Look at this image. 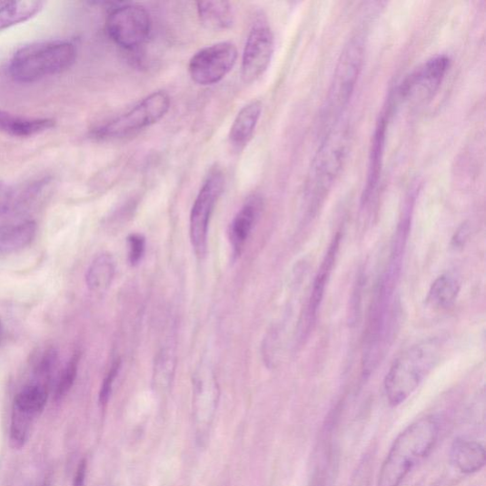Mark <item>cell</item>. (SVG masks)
Returning <instances> with one entry per match:
<instances>
[{
  "instance_id": "obj_6",
  "label": "cell",
  "mask_w": 486,
  "mask_h": 486,
  "mask_svg": "<svg viewBox=\"0 0 486 486\" xmlns=\"http://www.w3.org/2000/svg\"><path fill=\"white\" fill-rule=\"evenodd\" d=\"M171 109V97L154 92L139 102L128 113L98 126L93 136L98 140H116L134 135L162 120Z\"/></svg>"
},
{
  "instance_id": "obj_29",
  "label": "cell",
  "mask_w": 486,
  "mask_h": 486,
  "mask_svg": "<svg viewBox=\"0 0 486 486\" xmlns=\"http://www.w3.org/2000/svg\"><path fill=\"white\" fill-rule=\"evenodd\" d=\"M129 261L133 266H136L142 261L145 251V238L141 234H131L128 238Z\"/></svg>"
},
{
  "instance_id": "obj_24",
  "label": "cell",
  "mask_w": 486,
  "mask_h": 486,
  "mask_svg": "<svg viewBox=\"0 0 486 486\" xmlns=\"http://www.w3.org/2000/svg\"><path fill=\"white\" fill-rule=\"evenodd\" d=\"M45 3L37 0L13 2L0 7V31L24 24L44 9Z\"/></svg>"
},
{
  "instance_id": "obj_28",
  "label": "cell",
  "mask_w": 486,
  "mask_h": 486,
  "mask_svg": "<svg viewBox=\"0 0 486 486\" xmlns=\"http://www.w3.org/2000/svg\"><path fill=\"white\" fill-rule=\"evenodd\" d=\"M121 370V361L120 359H117L115 362L111 367L107 376L104 377V382L102 383L100 392H99V404L102 407H104L108 404L114 383L115 382V379L117 375L119 374V372Z\"/></svg>"
},
{
  "instance_id": "obj_10",
  "label": "cell",
  "mask_w": 486,
  "mask_h": 486,
  "mask_svg": "<svg viewBox=\"0 0 486 486\" xmlns=\"http://www.w3.org/2000/svg\"><path fill=\"white\" fill-rule=\"evenodd\" d=\"M238 50L231 42H220L200 50L189 61L190 77L201 84L210 86L222 81L236 65Z\"/></svg>"
},
{
  "instance_id": "obj_3",
  "label": "cell",
  "mask_w": 486,
  "mask_h": 486,
  "mask_svg": "<svg viewBox=\"0 0 486 486\" xmlns=\"http://www.w3.org/2000/svg\"><path fill=\"white\" fill-rule=\"evenodd\" d=\"M442 342L440 338L419 342L401 353L385 378V392L389 402L395 407L416 391L440 361Z\"/></svg>"
},
{
  "instance_id": "obj_23",
  "label": "cell",
  "mask_w": 486,
  "mask_h": 486,
  "mask_svg": "<svg viewBox=\"0 0 486 486\" xmlns=\"http://www.w3.org/2000/svg\"><path fill=\"white\" fill-rule=\"evenodd\" d=\"M461 284L451 273L441 274L431 286L427 302L437 309L451 308L456 302Z\"/></svg>"
},
{
  "instance_id": "obj_19",
  "label": "cell",
  "mask_w": 486,
  "mask_h": 486,
  "mask_svg": "<svg viewBox=\"0 0 486 486\" xmlns=\"http://www.w3.org/2000/svg\"><path fill=\"white\" fill-rule=\"evenodd\" d=\"M48 396L47 386L34 382L16 394L13 405V413L35 421L44 412Z\"/></svg>"
},
{
  "instance_id": "obj_22",
  "label": "cell",
  "mask_w": 486,
  "mask_h": 486,
  "mask_svg": "<svg viewBox=\"0 0 486 486\" xmlns=\"http://www.w3.org/2000/svg\"><path fill=\"white\" fill-rule=\"evenodd\" d=\"M115 276V263L110 253H101L90 265L86 274V283L90 291H107Z\"/></svg>"
},
{
  "instance_id": "obj_25",
  "label": "cell",
  "mask_w": 486,
  "mask_h": 486,
  "mask_svg": "<svg viewBox=\"0 0 486 486\" xmlns=\"http://www.w3.org/2000/svg\"><path fill=\"white\" fill-rule=\"evenodd\" d=\"M176 368V353L174 346L167 345L159 352L154 367V385L158 390H165L173 382Z\"/></svg>"
},
{
  "instance_id": "obj_27",
  "label": "cell",
  "mask_w": 486,
  "mask_h": 486,
  "mask_svg": "<svg viewBox=\"0 0 486 486\" xmlns=\"http://www.w3.org/2000/svg\"><path fill=\"white\" fill-rule=\"evenodd\" d=\"M80 357L81 352H76L70 359L64 370H63L55 391V401H61L72 390L77 376Z\"/></svg>"
},
{
  "instance_id": "obj_9",
  "label": "cell",
  "mask_w": 486,
  "mask_h": 486,
  "mask_svg": "<svg viewBox=\"0 0 486 486\" xmlns=\"http://www.w3.org/2000/svg\"><path fill=\"white\" fill-rule=\"evenodd\" d=\"M451 64V58L446 55L429 58L400 84L398 96L412 103L432 99L446 78Z\"/></svg>"
},
{
  "instance_id": "obj_15",
  "label": "cell",
  "mask_w": 486,
  "mask_h": 486,
  "mask_svg": "<svg viewBox=\"0 0 486 486\" xmlns=\"http://www.w3.org/2000/svg\"><path fill=\"white\" fill-rule=\"evenodd\" d=\"M263 210V201L253 196L241 208L229 227V240L233 247L234 256L238 257L255 227Z\"/></svg>"
},
{
  "instance_id": "obj_2",
  "label": "cell",
  "mask_w": 486,
  "mask_h": 486,
  "mask_svg": "<svg viewBox=\"0 0 486 486\" xmlns=\"http://www.w3.org/2000/svg\"><path fill=\"white\" fill-rule=\"evenodd\" d=\"M438 435V422L431 417L422 418L409 426L394 441L380 470L377 486H399L431 451Z\"/></svg>"
},
{
  "instance_id": "obj_14",
  "label": "cell",
  "mask_w": 486,
  "mask_h": 486,
  "mask_svg": "<svg viewBox=\"0 0 486 486\" xmlns=\"http://www.w3.org/2000/svg\"><path fill=\"white\" fill-rule=\"evenodd\" d=\"M342 240V233L341 232H338L328 248L318 273H316L302 322V332L303 335H307L309 333L316 321V318H318V312L324 299L326 287L336 262L337 253L338 250H340Z\"/></svg>"
},
{
  "instance_id": "obj_17",
  "label": "cell",
  "mask_w": 486,
  "mask_h": 486,
  "mask_svg": "<svg viewBox=\"0 0 486 486\" xmlns=\"http://www.w3.org/2000/svg\"><path fill=\"white\" fill-rule=\"evenodd\" d=\"M262 112V103L253 101L238 114L229 134V142L234 149L242 151L248 144L255 133Z\"/></svg>"
},
{
  "instance_id": "obj_20",
  "label": "cell",
  "mask_w": 486,
  "mask_h": 486,
  "mask_svg": "<svg viewBox=\"0 0 486 486\" xmlns=\"http://www.w3.org/2000/svg\"><path fill=\"white\" fill-rule=\"evenodd\" d=\"M34 221L0 227V255H8L29 246L36 236Z\"/></svg>"
},
{
  "instance_id": "obj_16",
  "label": "cell",
  "mask_w": 486,
  "mask_h": 486,
  "mask_svg": "<svg viewBox=\"0 0 486 486\" xmlns=\"http://www.w3.org/2000/svg\"><path fill=\"white\" fill-rule=\"evenodd\" d=\"M485 450L481 443L466 438H457L451 449L453 466L464 474L476 473L485 466Z\"/></svg>"
},
{
  "instance_id": "obj_30",
  "label": "cell",
  "mask_w": 486,
  "mask_h": 486,
  "mask_svg": "<svg viewBox=\"0 0 486 486\" xmlns=\"http://www.w3.org/2000/svg\"><path fill=\"white\" fill-rule=\"evenodd\" d=\"M15 193L7 183L0 182V216H4L15 206Z\"/></svg>"
},
{
  "instance_id": "obj_4",
  "label": "cell",
  "mask_w": 486,
  "mask_h": 486,
  "mask_svg": "<svg viewBox=\"0 0 486 486\" xmlns=\"http://www.w3.org/2000/svg\"><path fill=\"white\" fill-rule=\"evenodd\" d=\"M365 54V35L362 33L353 35L344 46L334 69L322 110L323 133L343 118L361 77Z\"/></svg>"
},
{
  "instance_id": "obj_33",
  "label": "cell",
  "mask_w": 486,
  "mask_h": 486,
  "mask_svg": "<svg viewBox=\"0 0 486 486\" xmlns=\"http://www.w3.org/2000/svg\"><path fill=\"white\" fill-rule=\"evenodd\" d=\"M3 338H4V325H3L2 319H0V344H2Z\"/></svg>"
},
{
  "instance_id": "obj_13",
  "label": "cell",
  "mask_w": 486,
  "mask_h": 486,
  "mask_svg": "<svg viewBox=\"0 0 486 486\" xmlns=\"http://www.w3.org/2000/svg\"><path fill=\"white\" fill-rule=\"evenodd\" d=\"M391 108L392 102L390 100L382 115H379L375 125L370 149L367 180L362 198L363 207L371 203L377 192L379 183L382 181Z\"/></svg>"
},
{
  "instance_id": "obj_18",
  "label": "cell",
  "mask_w": 486,
  "mask_h": 486,
  "mask_svg": "<svg viewBox=\"0 0 486 486\" xmlns=\"http://www.w3.org/2000/svg\"><path fill=\"white\" fill-rule=\"evenodd\" d=\"M55 121L49 118H27L0 111V133L15 137H32L54 128Z\"/></svg>"
},
{
  "instance_id": "obj_8",
  "label": "cell",
  "mask_w": 486,
  "mask_h": 486,
  "mask_svg": "<svg viewBox=\"0 0 486 486\" xmlns=\"http://www.w3.org/2000/svg\"><path fill=\"white\" fill-rule=\"evenodd\" d=\"M223 187V174L214 169L204 181L190 214V239L199 258L204 257L206 253L210 218Z\"/></svg>"
},
{
  "instance_id": "obj_26",
  "label": "cell",
  "mask_w": 486,
  "mask_h": 486,
  "mask_svg": "<svg viewBox=\"0 0 486 486\" xmlns=\"http://www.w3.org/2000/svg\"><path fill=\"white\" fill-rule=\"evenodd\" d=\"M58 364V352L55 348H50L36 359L34 367L35 382L46 385L50 382L52 374Z\"/></svg>"
},
{
  "instance_id": "obj_5",
  "label": "cell",
  "mask_w": 486,
  "mask_h": 486,
  "mask_svg": "<svg viewBox=\"0 0 486 486\" xmlns=\"http://www.w3.org/2000/svg\"><path fill=\"white\" fill-rule=\"evenodd\" d=\"M77 51L71 41L36 42L19 49L13 56L9 72L19 83H34L70 69Z\"/></svg>"
},
{
  "instance_id": "obj_21",
  "label": "cell",
  "mask_w": 486,
  "mask_h": 486,
  "mask_svg": "<svg viewBox=\"0 0 486 486\" xmlns=\"http://www.w3.org/2000/svg\"><path fill=\"white\" fill-rule=\"evenodd\" d=\"M197 11L202 25L209 30L223 31L234 24V12L228 2H199Z\"/></svg>"
},
{
  "instance_id": "obj_12",
  "label": "cell",
  "mask_w": 486,
  "mask_h": 486,
  "mask_svg": "<svg viewBox=\"0 0 486 486\" xmlns=\"http://www.w3.org/2000/svg\"><path fill=\"white\" fill-rule=\"evenodd\" d=\"M219 386L215 373L203 365L194 379V412L200 442L205 441L218 405Z\"/></svg>"
},
{
  "instance_id": "obj_31",
  "label": "cell",
  "mask_w": 486,
  "mask_h": 486,
  "mask_svg": "<svg viewBox=\"0 0 486 486\" xmlns=\"http://www.w3.org/2000/svg\"><path fill=\"white\" fill-rule=\"evenodd\" d=\"M471 233V228L468 223L461 224V226L456 231L454 237L452 238V244L454 247H462L468 242Z\"/></svg>"
},
{
  "instance_id": "obj_32",
  "label": "cell",
  "mask_w": 486,
  "mask_h": 486,
  "mask_svg": "<svg viewBox=\"0 0 486 486\" xmlns=\"http://www.w3.org/2000/svg\"><path fill=\"white\" fill-rule=\"evenodd\" d=\"M88 462L86 459H83L77 468L73 486H84L87 476Z\"/></svg>"
},
{
  "instance_id": "obj_11",
  "label": "cell",
  "mask_w": 486,
  "mask_h": 486,
  "mask_svg": "<svg viewBox=\"0 0 486 486\" xmlns=\"http://www.w3.org/2000/svg\"><path fill=\"white\" fill-rule=\"evenodd\" d=\"M274 50L271 28L260 23L253 27L243 50L242 77L245 83L258 80L267 71Z\"/></svg>"
},
{
  "instance_id": "obj_7",
  "label": "cell",
  "mask_w": 486,
  "mask_h": 486,
  "mask_svg": "<svg viewBox=\"0 0 486 486\" xmlns=\"http://www.w3.org/2000/svg\"><path fill=\"white\" fill-rule=\"evenodd\" d=\"M152 17L144 7L138 5H122L112 10L107 20L110 37L125 50L142 46L152 32Z\"/></svg>"
},
{
  "instance_id": "obj_1",
  "label": "cell",
  "mask_w": 486,
  "mask_h": 486,
  "mask_svg": "<svg viewBox=\"0 0 486 486\" xmlns=\"http://www.w3.org/2000/svg\"><path fill=\"white\" fill-rule=\"evenodd\" d=\"M324 138L312 159L306 182L310 216L318 213L332 188L340 178L352 144V128L342 118L324 133Z\"/></svg>"
}]
</instances>
